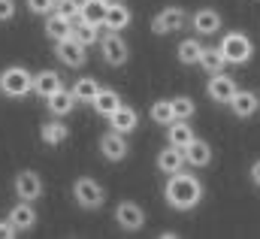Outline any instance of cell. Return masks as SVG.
<instances>
[{
  "label": "cell",
  "instance_id": "obj_34",
  "mask_svg": "<svg viewBox=\"0 0 260 239\" xmlns=\"http://www.w3.org/2000/svg\"><path fill=\"white\" fill-rule=\"evenodd\" d=\"M15 9H18L15 0H0V24L12 21V18H15Z\"/></svg>",
  "mask_w": 260,
  "mask_h": 239
},
{
  "label": "cell",
  "instance_id": "obj_21",
  "mask_svg": "<svg viewBox=\"0 0 260 239\" xmlns=\"http://www.w3.org/2000/svg\"><path fill=\"white\" fill-rule=\"evenodd\" d=\"M46 37L52 40V43H61V40H70L73 37V21L64 18V15H58V12H52V15H46Z\"/></svg>",
  "mask_w": 260,
  "mask_h": 239
},
{
  "label": "cell",
  "instance_id": "obj_8",
  "mask_svg": "<svg viewBox=\"0 0 260 239\" xmlns=\"http://www.w3.org/2000/svg\"><path fill=\"white\" fill-rule=\"evenodd\" d=\"M115 221H118L121 230L136 233V230L145 227V209H142L139 203H133V200H121V203L115 206Z\"/></svg>",
  "mask_w": 260,
  "mask_h": 239
},
{
  "label": "cell",
  "instance_id": "obj_16",
  "mask_svg": "<svg viewBox=\"0 0 260 239\" xmlns=\"http://www.w3.org/2000/svg\"><path fill=\"white\" fill-rule=\"evenodd\" d=\"M185 164H188V161H185V148H179V145H170V142H167V148L157 152V173H164V176L179 173Z\"/></svg>",
  "mask_w": 260,
  "mask_h": 239
},
{
  "label": "cell",
  "instance_id": "obj_33",
  "mask_svg": "<svg viewBox=\"0 0 260 239\" xmlns=\"http://www.w3.org/2000/svg\"><path fill=\"white\" fill-rule=\"evenodd\" d=\"M24 3H27V12L30 15H43V18L52 15L55 6H58V0H24Z\"/></svg>",
  "mask_w": 260,
  "mask_h": 239
},
{
  "label": "cell",
  "instance_id": "obj_24",
  "mask_svg": "<svg viewBox=\"0 0 260 239\" xmlns=\"http://www.w3.org/2000/svg\"><path fill=\"white\" fill-rule=\"evenodd\" d=\"M176 55H179V64H182V67H200V55H203V43H200V37H188V40H182L179 49H176Z\"/></svg>",
  "mask_w": 260,
  "mask_h": 239
},
{
  "label": "cell",
  "instance_id": "obj_19",
  "mask_svg": "<svg viewBox=\"0 0 260 239\" xmlns=\"http://www.w3.org/2000/svg\"><path fill=\"white\" fill-rule=\"evenodd\" d=\"M109 127L118 130V133H124V136H130V133L139 127V115H136V109H130V106L121 103V106L109 115Z\"/></svg>",
  "mask_w": 260,
  "mask_h": 239
},
{
  "label": "cell",
  "instance_id": "obj_22",
  "mask_svg": "<svg viewBox=\"0 0 260 239\" xmlns=\"http://www.w3.org/2000/svg\"><path fill=\"white\" fill-rule=\"evenodd\" d=\"M185 161H188V167H194V170L209 167V164H212V145H209L206 139H194V142L185 148Z\"/></svg>",
  "mask_w": 260,
  "mask_h": 239
},
{
  "label": "cell",
  "instance_id": "obj_28",
  "mask_svg": "<svg viewBox=\"0 0 260 239\" xmlns=\"http://www.w3.org/2000/svg\"><path fill=\"white\" fill-rule=\"evenodd\" d=\"M73 94H76V100L79 103H94V97L100 94V82L97 79H91V76H79L76 82H73V88H70Z\"/></svg>",
  "mask_w": 260,
  "mask_h": 239
},
{
  "label": "cell",
  "instance_id": "obj_1",
  "mask_svg": "<svg viewBox=\"0 0 260 239\" xmlns=\"http://www.w3.org/2000/svg\"><path fill=\"white\" fill-rule=\"evenodd\" d=\"M164 200L170 209L176 212H191L200 206L203 200V182L197 179L194 173H173L167 176V185H164Z\"/></svg>",
  "mask_w": 260,
  "mask_h": 239
},
{
  "label": "cell",
  "instance_id": "obj_15",
  "mask_svg": "<svg viewBox=\"0 0 260 239\" xmlns=\"http://www.w3.org/2000/svg\"><path fill=\"white\" fill-rule=\"evenodd\" d=\"M230 106V112L236 115V118H251L254 112L260 109V94L254 91H245V88H239L236 94H233V100L227 103Z\"/></svg>",
  "mask_w": 260,
  "mask_h": 239
},
{
  "label": "cell",
  "instance_id": "obj_32",
  "mask_svg": "<svg viewBox=\"0 0 260 239\" xmlns=\"http://www.w3.org/2000/svg\"><path fill=\"white\" fill-rule=\"evenodd\" d=\"M55 12L64 15V18H70V21L76 24V21H79V12H82V0H58Z\"/></svg>",
  "mask_w": 260,
  "mask_h": 239
},
{
  "label": "cell",
  "instance_id": "obj_11",
  "mask_svg": "<svg viewBox=\"0 0 260 239\" xmlns=\"http://www.w3.org/2000/svg\"><path fill=\"white\" fill-rule=\"evenodd\" d=\"M236 91H239L236 79H233V76H227L224 70H221V73H215V76L206 82V94H209V100H215V103H230Z\"/></svg>",
  "mask_w": 260,
  "mask_h": 239
},
{
  "label": "cell",
  "instance_id": "obj_4",
  "mask_svg": "<svg viewBox=\"0 0 260 239\" xmlns=\"http://www.w3.org/2000/svg\"><path fill=\"white\" fill-rule=\"evenodd\" d=\"M73 200H76L79 209L97 212V209H103V203H106V191H103V185H100L97 179L79 176V179L73 182Z\"/></svg>",
  "mask_w": 260,
  "mask_h": 239
},
{
  "label": "cell",
  "instance_id": "obj_10",
  "mask_svg": "<svg viewBox=\"0 0 260 239\" xmlns=\"http://www.w3.org/2000/svg\"><path fill=\"white\" fill-rule=\"evenodd\" d=\"M12 191H15V197L18 200H30V203H37L40 197H43V179L34 173V170H21V173H15V179H12Z\"/></svg>",
  "mask_w": 260,
  "mask_h": 239
},
{
  "label": "cell",
  "instance_id": "obj_9",
  "mask_svg": "<svg viewBox=\"0 0 260 239\" xmlns=\"http://www.w3.org/2000/svg\"><path fill=\"white\" fill-rule=\"evenodd\" d=\"M55 58L61 61L64 67H70V70H82L88 64V52H85V46L76 37H70V40L55 43Z\"/></svg>",
  "mask_w": 260,
  "mask_h": 239
},
{
  "label": "cell",
  "instance_id": "obj_35",
  "mask_svg": "<svg viewBox=\"0 0 260 239\" xmlns=\"http://www.w3.org/2000/svg\"><path fill=\"white\" fill-rule=\"evenodd\" d=\"M15 233H21V230H18L9 218H6V221H0V239H12Z\"/></svg>",
  "mask_w": 260,
  "mask_h": 239
},
{
  "label": "cell",
  "instance_id": "obj_23",
  "mask_svg": "<svg viewBox=\"0 0 260 239\" xmlns=\"http://www.w3.org/2000/svg\"><path fill=\"white\" fill-rule=\"evenodd\" d=\"M91 106H94V112H97L100 118H109V115L121 106V94H118L115 88H100V94L94 97Z\"/></svg>",
  "mask_w": 260,
  "mask_h": 239
},
{
  "label": "cell",
  "instance_id": "obj_31",
  "mask_svg": "<svg viewBox=\"0 0 260 239\" xmlns=\"http://www.w3.org/2000/svg\"><path fill=\"white\" fill-rule=\"evenodd\" d=\"M170 100H173V112H176V118L191 121L197 115V103L188 97V94H182V97H170Z\"/></svg>",
  "mask_w": 260,
  "mask_h": 239
},
{
  "label": "cell",
  "instance_id": "obj_3",
  "mask_svg": "<svg viewBox=\"0 0 260 239\" xmlns=\"http://www.w3.org/2000/svg\"><path fill=\"white\" fill-rule=\"evenodd\" d=\"M218 46H221V52H224V58H227L230 67H245L248 61L254 58V43H251L248 34H242V31L224 34Z\"/></svg>",
  "mask_w": 260,
  "mask_h": 239
},
{
  "label": "cell",
  "instance_id": "obj_36",
  "mask_svg": "<svg viewBox=\"0 0 260 239\" xmlns=\"http://www.w3.org/2000/svg\"><path fill=\"white\" fill-rule=\"evenodd\" d=\"M248 173H251V182H254V188H260V158L254 161V164H251V170H248Z\"/></svg>",
  "mask_w": 260,
  "mask_h": 239
},
{
  "label": "cell",
  "instance_id": "obj_12",
  "mask_svg": "<svg viewBox=\"0 0 260 239\" xmlns=\"http://www.w3.org/2000/svg\"><path fill=\"white\" fill-rule=\"evenodd\" d=\"M191 27H194L197 37H215L221 31V12L212 9V6H203L191 15Z\"/></svg>",
  "mask_w": 260,
  "mask_h": 239
},
{
  "label": "cell",
  "instance_id": "obj_30",
  "mask_svg": "<svg viewBox=\"0 0 260 239\" xmlns=\"http://www.w3.org/2000/svg\"><path fill=\"white\" fill-rule=\"evenodd\" d=\"M148 115H151V121L154 124H173L176 121V112H173V100H154L151 103V109H148Z\"/></svg>",
  "mask_w": 260,
  "mask_h": 239
},
{
  "label": "cell",
  "instance_id": "obj_18",
  "mask_svg": "<svg viewBox=\"0 0 260 239\" xmlns=\"http://www.w3.org/2000/svg\"><path fill=\"white\" fill-rule=\"evenodd\" d=\"M6 218H9L21 233H24V230H34V227H37V221H40V218H37V209H34V203H30V200H18V203L9 209V215H6Z\"/></svg>",
  "mask_w": 260,
  "mask_h": 239
},
{
  "label": "cell",
  "instance_id": "obj_17",
  "mask_svg": "<svg viewBox=\"0 0 260 239\" xmlns=\"http://www.w3.org/2000/svg\"><path fill=\"white\" fill-rule=\"evenodd\" d=\"M76 106H79V100H76V94H73L70 88H61L58 94H52V97L46 100V109H49L52 118H67V115H73Z\"/></svg>",
  "mask_w": 260,
  "mask_h": 239
},
{
  "label": "cell",
  "instance_id": "obj_37",
  "mask_svg": "<svg viewBox=\"0 0 260 239\" xmlns=\"http://www.w3.org/2000/svg\"><path fill=\"white\" fill-rule=\"evenodd\" d=\"M103 3H112V0H103Z\"/></svg>",
  "mask_w": 260,
  "mask_h": 239
},
{
  "label": "cell",
  "instance_id": "obj_29",
  "mask_svg": "<svg viewBox=\"0 0 260 239\" xmlns=\"http://www.w3.org/2000/svg\"><path fill=\"white\" fill-rule=\"evenodd\" d=\"M106 6H109V3H103V0H82V12H79V18L94 21V24H103V18H106Z\"/></svg>",
  "mask_w": 260,
  "mask_h": 239
},
{
  "label": "cell",
  "instance_id": "obj_25",
  "mask_svg": "<svg viewBox=\"0 0 260 239\" xmlns=\"http://www.w3.org/2000/svg\"><path fill=\"white\" fill-rule=\"evenodd\" d=\"M100 27H103V24H94V21L79 18V21L73 24V37H76L85 49H88V46H100V37H103V34H100Z\"/></svg>",
  "mask_w": 260,
  "mask_h": 239
},
{
  "label": "cell",
  "instance_id": "obj_6",
  "mask_svg": "<svg viewBox=\"0 0 260 239\" xmlns=\"http://www.w3.org/2000/svg\"><path fill=\"white\" fill-rule=\"evenodd\" d=\"M188 24V12L182 6H164L154 18H151V34L154 37H167V34H176Z\"/></svg>",
  "mask_w": 260,
  "mask_h": 239
},
{
  "label": "cell",
  "instance_id": "obj_7",
  "mask_svg": "<svg viewBox=\"0 0 260 239\" xmlns=\"http://www.w3.org/2000/svg\"><path fill=\"white\" fill-rule=\"evenodd\" d=\"M100 155H103V161H109V164H121V161L130 155L127 136L109 127V130L100 136Z\"/></svg>",
  "mask_w": 260,
  "mask_h": 239
},
{
  "label": "cell",
  "instance_id": "obj_26",
  "mask_svg": "<svg viewBox=\"0 0 260 239\" xmlns=\"http://www.w3.org/2000/svg\"><path fill=\"white\" fill-rule=\"evenodd\" d=\"M200 67H203V70H206L209 76L221 73V70L227 67V58H224L221 46H203V55H200Z\"/></svg>",
  "mask_w": 260,
  "mask_h": 239
},
{
  "label": "cell",
  "instance_id": "obj_20",
  "mask_svg": "<svg viewBox=\"0 0 260 239\" xmlns=\"http://www.w3.org/2000/svg\"><path fill=\"white\" fill-rule=\"evenodd\" d=\"M194 139H197V133H194V127H191L188 121L176 118L173 124H167V142H170V145H179V148H188V145H191Z\"/></svg>",
  "mask_w": 260,
  "mask_h": 239
},
{
  "label": "cell",
  "instance_id": "obj_13",
  "mask_svg": "<svg viewBox=\"0 0 260 239\" xmlns=\"http://www.w3.org/2000/svg\"><path fill=\"white\" fill-rule=\"evenodd\" d=\"M64 85V76L58 73V70H40L37 76H34V94L37 97H43V100H49L52 94H58Z\"/></svg>",
  "mask_w": 260,
  "mask_h": 239
},
{
  "label": "cell",
  "instance_id": "obj_5",
  "mask_svg": "<svg viewBox=\"0 0 260 239\" xmlns=\"http://www.w3.org/2000/svg\"><path fill=\"white\" fill-rule=\"evenodd\" d=\"M100 55H103V64H109V67H124L130 58L127 40L118 31H106L100 37Z\"/></svg>",
  "mask_w": 260,
  "mask_h": 239
},
{
  "label": "cell",
  "instance_id": "obj_2",
  "mask_svg": "<svg viewBox=\"0 0 260 239\" xmlns=\"http://www.w3.org/2000/svg\"><path fill=\"white\" fill-rule=\"evenodd\" d=\"M0 91H3L6 97H12V100H21V97L34 94V73H30L27 67H21V64L6 67V70L0 73Z\"/></svg>",
  "mask_w": 260,
  "mask_h": 239
},
{
  "label": "cell",
  "instance_id": "obj_14",
  "mask_svg": "<svg viewBox=\"0 0 260 239\" xmlns=\"http://www.w3.org/2000/svg\"><path fill=\"white\" fill-rule=\"evenodd\" d=\"M130 21H133V12H130L127 3H121V0H112L109 6H106V18H103V27L106 31H127Z\"/></svg>",
  "mask_w": 260,
  "mask_h": 239
},
{
  "label": "cell",
  "instance_id": "obj_27",
  "mask_svg": "<svg viewBox=\"0 0 260 239\" xmlns=\"http://www.w3.org/2000/svg\"><path fill=\"white\" fill-rule=\"evenodd\" d=\"M67 136H70V127L61 124V118H52L40 127V139L46 145H61V142H67Z\"/></svg>",
  "mask_w": 260,
  "mask_h": 239
}]
</instances>
